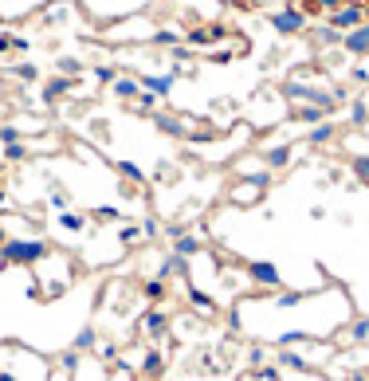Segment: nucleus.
I'll return each mask as SVG.
<instances>
[{"mask_svg":"<svg viewBox=\"0 0 369 381\" xmlns=\"http://www.w3.org/2000/svg\"><path fill=\"white\" fill-rule=\"evenodd\" d=\"M51 251V244L43 236H12L0 244V263L4 268H36Z\"/></svg>","mask_w":369,"mask_h":381,"instance_id":"nucleus-1","label":"nucleus"},{"mask_svg":"<svg viewBox=\"0 0 369 381\" xmlns=\"http://www.w3.org/2000/svg\"><path fill=\"white\" fill-rule=\"evenodd\" d=\"M244 275H248V283H256L260 291H283V275H279V263L271 260H251L248 268H244Z\"/></svg>","mask_w":369,"mask_h":381,"instance_id":"nucleus-2","label":"nucleus"},{"mask_svg":"<svg viewBox=\"0 0 369 381\" xmlns=\"http://www.w3.org/2000/svg\"><path fill=\"white\" fill-rule=\"evenodd\" d=\"M267 24L279 36H299V32H307L310 28V20H307V12L299 8V4H287V8H279V12H271L267 16Z\"/></svg>","mask_w":369,"mask_h":381,"instance_id":"nucleus-3","label":"nucleus"},{"mask_svg":"<svg viewBox=\"0 0 369 381\" xmlns=\"http://www.w3.org/2000/svg\"><path fill=\"white\" fill-rule=\"evenodd\" d=\"M138 331L146 334V338H153V342H165L169 338V314L161 311V307H146L141 319H138Z\"/></svg>","mask_w":369,"mask_h":381,"instance_id":"nucleus-4","label":"nucleus"},{"mask_svg":"<svg viewBox=\"0 0 369 381\" xmlns=\"http://www.w3.org/2000/svg\"><path fill=\"white\" fill-rule=\"evenodd\" d=\"M181 75H185V67H169L165 71V75H141V90H150L153 99H165V95H169L173 87H177V79Z\"/></svg>","mask_w":369,"mask_h":381,"instance_id":"nucleus-5","label":"nucleus"},{"mask_svg":"<svg viewBox=\"0 0 369 381\" xmlns=\"http://www.w3.org/2000/svg\"><path fill=\"white\" fill-rule=\"evenodd\" d=\"M330 28H338L342 36H346V32H354L358 28V24H365V4H342L338 12H330Z\"/></svg>","mask_w":369,"mask_h":381,"instance_id":"nucleus-6","label":"nucleus"},{"mask_svg":"<svg viewBox=\"0 0 369 381\" xmlns=\"http://www.w3.org/2000/svg\"><path fill=\"white\" fill-rule=\"evenodd\" d=\"M334 346H342V350H361V346H369V314H358V319H349V331L342 334Z\"/></svg>","mask_w":369,"mask_h":381,"instance_id":"nucleus-7","label":"nucleus"},{"mask_svg":"<svg viewBox=\"0 0 369 381\" xmlns=\"http://www.w3.org/2000/svg\"><path fill=\"white\" fill-rule=\"evenodd\" d=\"M260 161H263V169L283 173L291 161H295V146H287V141H275V146H267V150L260 153Z\"/></svg>","mask_w":369,"mask_h":381,"instance_id":"nucleus-8","label":"nucleus"},{"mask_svg":"<svg viewBox=\"0 0 369 381\" xmlns=\"http://www.w3.org/2000/svg\"><path fill=\"white\" fill-rule=\"evenodd\" d=\"M138 377H141V381H161V377H165V354H161L158 346H150V350L141 354Z\"/></svg>","mask_w":369,"mask_h":381,"instance_id":"nucleus-9","label":"nucleus"},{"mask_svg":"<svg viewBox=\"0 0 369 381\" xmlns=\"http://www.w3.org/2000/svg\"><path fill=\"white\" fill-rule=\"evenodd\" d=\"M342 51L354 55V60H365L369 55V24H358L354 32H346L342 36Z\"/></svg>","mask_w":369,"mask_h":381,"instance_id":"nucleus-10","label":"nucleus"},{"mask_svg":"<svg viewBox=\"0 0 369 381\" xmlns=\"http://www.w3.org/2000/svg\"><path fill=\"white\" fill-rule=\"evenodd\" d=\"M169 251L193 263L197 256H204V240H200V236H193V232H185V236H177V240L169 244Z\"/></svg>","mask_w":369,"mask_h":381,"instance_id":"nucleus-11","label":"nucleus"},{"mask_svg":"<svg viewBox=\"0 0 369 381\" xmlns=\"http://www.w3.org/2000/svg\"><path fill=\"white\" fill-rule=\"evenodd\" d=\"M334 138H338V122H330V118L307 130V146H310V150H322V146H330Z\"/></svg>","mask_w":369,"mask_h":381,"instance_id":"nucleus-12","label":"nucleus"},{"mask_svg":"<svg viewBox=\"0 0 369 381\" xmlns=\"http://www.w3.org/2000/svg\"><path fill=\"white\" fill-rule=\"evenodd\" d=\"M236 173H239V181H244V185H256V189H263V193H267L271 181H275V173H271V169H256V165H248V161H244V165H236Z\"/></svg>","mask_w":369,"mask_h":381,"instance_id":"nucleus-13","label":"nucleus"},{"mask_svg":"<svg viewBox=\"0 0 369 381\" xmlns=\"http://www.w3.org/2000/svg\"><path fill=\"white\" fill-rule=\"evenodd\" d=\"M185 299L193 303V311H197L200 319H212V314H216V299H212V295H204V291H197L193 283H185Z\"/></svg>","mask_w":369,"mask_h":381,"instance_id":"nucleus-14","label":"nucleus"},{"mask_svg":"<svg viewBox=\"0 0 369 381\" xmlns=\"http://www.w3.org/2000/svg\"><path fill=\"white\" fill-rule=\"evenodd\" d=\"M158 279H169V275H177V279H189V260H181V256H165V260L158 263V271H153Z\"/></svg>","mask_w":369,"mask_h":381,"instance_id":"nucleus-15","label":"nucleus"},{"mask_svg":"<svg viewBox=\"0 0 369 381\" xmlns=\"http://www.w3.org/2000/svg\"><path fill=\"white\" fill-rule=\"evenodd\" d=\"M110 90H114V99H122V102H134L141 95V83L134 79V75H118V79L110 83Z\"/></svg>","mask_w":369,"mask_h":381,"instance_id":"nucleus-16","label":"nucleus"},{"mask_svg":"<svg viewBox=\"0 0 369 381\" xmlns=\"http://www.w3.org/2000/svg\"><path fill=\"white\" fill-rule=\"evenodd\" d=\"M302 299H307L302 291H275L267 299V307L271 311H279V314H287V311H295V307H302Z\"/></svg>","mask_w":369,"mask_h":381,"instance_id":"nucleus-17","label":"nucleus"},{"mask_svg":"<svg viewBox=\"0 0 369 381\" xmlns=\"http://www.w3.org/2000/svg\"><path fill=\"white\" fill-rule=\"evenodd\" d=\"M55 224H60L63 232H75V236L90 228V221L83 216V212H75V209H63V212H55Z\"/></svg>","mask_w":369,"mask_h":381,"instance_id":"nucleus-18","label":"nucleus"},{"mask_svg":"<svg viewBox=\"0 0 369 381\" xmlns=\"http://www.w3.org/2000/svg\"><path fill=\"white\" fill-rule=\"evenodd\" d=\"M150 118H153V126H158L165 138H185V122H181V118H173V114H161V111H153Z\"/></svg>","mask_w":369,"mask_h":381,"instance_id":"nucleus-19","label":"nucleus"},{"mask_svg":"<svg viewBox=\"0 0 369 381\" xmlns=\"http://www.w3.org/2000/svg\"><path fill=\"white\" fill-rule=\"evenodd\" d=\"M275 366H279V370H302V373H310V358H302L299 350H275Z\"/></svg>","mask_w":369,"mask_h":381,"instance_id":"nucleus-20","label":"nucleus"},{"mask_svg":"<svg viewBox=\"0 0 369 381\" xmlns=\"http://www.w3.org/2000/svg\"><path fill=\"white\" fill-rule=\"evenodd\" d=\"M141 295L150 299V307H161V303H165V295H169V287H165V279H158V275H153V279L141 283Z\"/></svg>","mask_w":369,"mask_h":381,"instance_id":"nucleus-21","label":"nucleus"},{"mask_svg":"<svg viewBox=\"0 0 369 381\" xmlns=\"http://www.w3.org/2000/svg\"><path fill=\"white\" fill-rule=\"evenodd\" d=\"M71 350H79V354L99 350V331H95V326H83V331L75 334V342H71Z\"/></svg>","mask_w":369,"mask_h":381,"instance_id":"nucleus-22","label":"nucleus"},{"mask_svg":"<svg viewBox=\"0 0 369 381\" xmlns=\"http://www.w3.org/2000/svg\"><path fill=\"white\" fill-rule=\"evenodd\" d=\"M310 36H314V43H319V48H342V32L330 28V24H322V28H310Z\"/></svg>","mask_w":369,"mask_h":381,"instance_id":"nucleus-23","label":"nucleus"},{"mask_svg":"<svg viewBox=\"0 0 369 381\" xmlns=\"http://www.w3.org/2000/svg\"><path fill=\"white\" fill-rule=\"evenodd\" d=\"M67 90H71V79H67V75H55V79H48V83H43V102L63 99Z\"/></svg>","mask_w":369,"mask_h":381,"instance_id":"nucleus-24","label":"nucleus"},{"mask_svg":"<svg viewBox=\"0 0 369 381\" xmlns=\"http://www.w3.org/2000/svg\"><path fill=\"white\" fill-rule=\"evenodd\" d=\"M79 366H83V354L79 350H60V358H55V370H63V377L79 373Z\"/></svg>","mask_w":369,"mask_h":381,"instance_id":"nucleus-25","label":"nucleus"},{"mask_svg":"<svg viewBox=\"0 0 369 381\" xmlns=\"http://www.w3.org/2000/svg\"><path fill=\"white\" fill-rule=\"evenodd\" d=\"M181 40H185V36H181L177 28H158V32L150 36V43H153V48H177Z\"/></svg>","mask_w":369,"mask_h":381,"instance_id":"nucleus-26","label":"nucleus"},{"mask_svg":"<svg viewBox=\"0 0 369 381\" xmlns=\"http://www.w3.org/2000/svg\"><path fill=\"white\" fill-rule=\"evenodd\" d=\"M349 126H365L369 130V102L365 99H349Z\"/></svg>","mask_w":369,"mask_h":381,"instance_id":"nucleus-27","label":"nucleus"},{"mask_svg":"<svg viewBox=\"0 0 369 381\" xmlns=\"http://www.w3.org/2000/svg\"><path fill=\"white\" fill-rule=\"evenodd\" d=\"M185 43L189 48H209V43H216V36H212V28H193L185 32Z\"/></svg>","mask_w":369,"mask_h":381,"instance_id":"nucleus-28","label":"nucleus"},{"mask_svg":"<svg viewBox=\"0 0 369 381\" xmlns=\"http://www.w3.org/2000/svg\"><path fill=\"white\" fill-rule=\"evenodd\" d=\"M90 216H95L99 224H118L122 221V209H118V205H99V209H90Z\"/></svg>","mask_w":369,"mask_h":381,"instance_id":"nucleus-29","label":"nucleus"},{"mask_svg":"<svg viewBox=\"0 0 369 381\" xmlns=\"http://www.w3.org/2000/svg\"><path fill=\"white\" fill-rule=\"evenodd\" d=\"M295 118H299V122H307V126H319V122H326L330 114L322 111V106H299V111H295Z\"/></svg>","mask_w":369,"mask_h":381,"instance_id":"nucleus-30","label":"nucleus"},{"mask_svg":"<svg viewBox=\"0 0 369 381\" xmlns=\"http://www.w3.org/2000/svg\"><path fill=\"white\" fill-rule=\"evenodd\" d=\"M260 197H263V189H256V185L244 189V181H239V189L232 193V201H236V205H260Z\"/></svg>","mask_w":369,"mask_h":381,"instance_id":"nucleus-31","label":"nucleus"},{"mask_svg":"<svg viewBox=\"0 0 369 381\" xmlns=\"http://www.w3.org/2000/svg\"><path fill=\"white\" fill-rule=\"evenodd\" d=\"M114 169H118V177L134 181V185H141V181H146V173H141V165H134V161H118Z\"/></svg>","mask_w":369,"mask_h":381,"instance_id":"nucleus-32","label":"nucleus"},{"mask_svg":"<svg viewBox=\"0 0 369 381\" xmlns=\"http://www.w3.org/2000/svg\"><path fill=\"white\" fill-rule=\"evenodd\" d=\"M349 169H354L358 185H369V158H365V153H358V158H349Z\"/></svg>","mask_w":369,"mask_h":381,"instance_id":"nucleus-33","label":"nucleus"},{"mask_svg":"<svg viewBox=\"0 0 369 381\" xmlns=\"http://www.w3.org/2000/svg\"><path fill=\"white\" fill-rule=\"evenodd\" d=\"M12 75H16V79H24V83H36L40 79V67H36V63H16V67H8Z\"/></svg>","mask_w":369,"mask_h":381,"instance_id":"nucleus-34","label":"nucleus"},{"mask_svg":"<svg viewBox=\"0 0 369 381\" xmlns=\"http://www.w3.org/2000/svg\"><path fill=\"white\" fill-rule=\"evenodd\" d=\"M55 67H60V75H67V79H75L83 71V63L75 60V55H63V60H55Z\"/></svg>","mask_w":369,"mask_h":381,"instance_id":"nucleus-35","label":"nucleus"},{"mask_svg":"<svg viewBox=\"0 0 369 381\" xmlns=\"http://www.w3.org/2000/svg\"><path fill=\"white\" fill-rule=\"evenodd\" d=\"M138 228H141V236H146V240H158V236H161V221H158V216H141Z\"/></svg>","mask_w":369,"mask_h":381,"instance_id":"nucleus-36","label":"nucleus"},{"mask_svg":"<svg viewBox=\"0 0 369 381\" xmlns=\"http://www.w3.org/2000/svg\"><path fill=\"white\" fill-rule=\"evenodd\" d=\"M16 141H24V130L20 126H0V146H16Z\"/></svg>","mask_w":369,"mask_h":381,"instance_id":"nucleus-37","label":"nucleus"},{"mask_svg":"<svg viewBox=\"0 0 369 381\" xmlns=\"http://www.w3.org/2000/svg\"><path fill=\"white\" fill-rule=\"evenodd\" d=\"M263 361H267V346H248V366L251 370H263Z\"/></svg>","mask_w":369,"mask_h":381,"instance_id":"nucleus-38","label":"nucleus"},{"mask_svg":"<svg viewBox=\"0 0 369 381\" xmlns=\"http://www.w3.org/2000/svg\"><path fill=\"white\" fill-rule=\"evenodd\" d=\"M138 240H141V228H138V224H126V228H118V244H130V248H134Z\"/></svg>","mask_w":369,"mask_h":381,"instance_id":"nucleus-39","label":"nucleus"},{"mask_svg":"<svg viewBox=\"0 0 369 381\" xmlns=\"http://www.w3.org/2000/svg\"><path fill=\"white\" fill-rule=\"evenodd\" d=\"M134 106H138L141 114H153V111H158V99H153L150 90H141L138 99H134Z\"/></svg>","mask_w":369,"mask_h":381,"instance_id":"nucleus-40","label":"nucleus"},{"mask_svg":"<svg viewBox=\"0 0 369 381\" xmlns=\"http://www.w3.org/2000/svg\"><path fill=\"white\" fill-rule=\"evenodd\" d=\"M95 79H99V83H106V87H110V83L118 79V67H110V63H99V67H95Z\"/></svg>","mask_w":369,"mask_h":381,"instance_id":"nucleus-41","label":"nucleus"},{"mask_svg":"<svg viewBox=\"0 0 369 381\" xmlns=\"http://www.w3.org/2000/svg\"><path fill=\"white\" fill-rule=\"evenodd\" d=\"M48 205H51L55 212L71 209V205H67V193H63V189H48Z\"/></svg>","mask_w":369,"mask_h":381,"instance_id":"nucleus-42","label":"nucleus"},{"mask_svg":"<svg viewBox=\"0 0 369 381\" xmlns=\"http://www.w3.org/2000/svg\"><path fill=\"white\" fill-rule=\"evenodd\" d=\"M28 158V146L24 141H16V146H4V161H24Z\"/></svg>","mask_w":369,"mask_h":381,"instance_id":"nucleus-43","label":"nucleus"},{"mask_svg":"<svg viewBox=\"0 0 369 381\" xmlns=\"http://www.w3.org/2000/svg\"><path fill=\"white\" fill-rule=\"evenodd\" d=\"M99 354H102V361H118L122 358V346H118V342H102Z\"/></svg>","mask_w":369,"mask_h":381,"instance_id":"nucleus-44","label":"nucleus"},{"mask_svg":"<svg viewBox=\"0 0 369 381\" xmlns=\"http://www.w3.org/2000/svg\"><path fill=\"white\" fill-rule=\"evenodd\" d=\"M169 60L177 63V67H181V63H189V60H193V51H189V43H177V48H169Z\"/></svg>","mask_w":369,"mask_h":381,"instance_id":"nucleus-45","label":"nucleus"},{"mask_svg":"<svg viewBox=\"0 0 369 381\" xmlns=\"http://www.w3.org/2000/svg\"><path fill=\"white\" fill-rule=\"evenodd\" d=\"M161 232H165L169 240H177V236H185V232H189V228H185V224H181V221H173V224H165V228H161Z\"/></svg>","mask_w":369,"mask_h":381,"instance_id":"nucleus-46","label":"nucleus"},{"mask_svg":"<svg viewBox=\"0 0 369 381\" xmlns=\"http://www.w3.org/2000/svg\"><path fill=\"white\" fill-rule=\"evenodd\" d=\"M314 4H319V8H326V12H338L342 8V0H314Z\"/></svg>","mask_w":369,"mask_h":381,"instance_id":"nucleus-47","label":"nucleus"},{"mask_svg":"<svg viewBox=\"0 0 369 381\" xmlns=\"http://www.w3.org/2000/svg\"><path fill=\"white\" fill-rule=\"evenodd\" d=\"M12 48V36H8V32H4V36H0V55H4V51H8Z\"/></svg>","mask_w":369,"mask_h":381,"instance_id":"nucleus-48","label":"nucleus"},{"mask_svg":"<svg viewBox=\"0 0 369 381\" xmlns=\"http://www.w3.org/2000/svg\"><path fill=\"white\" fill-rule=\"evenodd\" d=\"M0 381H20V377H16L12 370H4V366H0Z\"/></svg>","mask_w":369,"mask_h":381,"instance_id":"nucleus-49","label":"nucleus"},{"mask_svg":"<svg viewBox=\"0 0 369 381\" xmlns=\"http://www.w3.org/2000/svg\"><path fill=\"white\" fill-rule=\"evenodd\" d=\"M361 370H365V373H369V354H365V366H361Z\"/></svg>","mask_w":369,"mask_h":381,"instance_id":"nucleus-50","label":"nucleus"},{"mask_svg":"<svg viewBox=\"0 0 369 381\" xmlns=\"http://www.w3.org/2000/svg\"><path fill=\"white\" fill-rule=\"evenodd\" d=\"M4 201H8V197H4V193H0V209H4Z\"/></svg>","mask_w":369,"mask_h":381,"instance_id":"nucleus-51","label":"nucleus"},{"mask_svg":"<svg viewBox=\"0 0 369 381\" xmlns=\"http://www.w3.org/2000/svg\"><path fill=\"white\" fill-rule=\"evenodd\" d=\"M365 24H369V4H365Z\"/></svg>","mask_w":369,"mask_h":381,"instance_id":"nucleus-52","label":"nucleus"},{"mask_svg":"<svg viewBox=\"0 0 369 381\" xmlns=\"http://www.w3.org/2000/svg\"><path fill=\"white\" fill-rule=\"evenodd\" d=\"M0 177H4V165H0Z\"/></svg>","mask_w":369,"mask_h":381,"instance_id":"nucleus-53","label":"nucleus"}]
</instances>
